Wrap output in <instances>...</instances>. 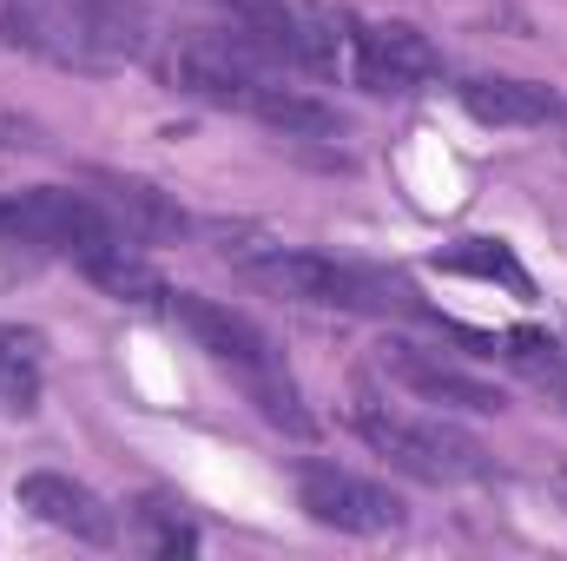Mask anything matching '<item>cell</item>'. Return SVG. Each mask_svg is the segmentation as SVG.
<instances>
[{
    "label": "cell",
    "mask_w": 567,
    "mask_h": 561,
    "mask_svg": "<svg viewBox=\"0 0 567 561\" xmlns=\"http://www.w3.org/2000/svg\"><path fill=\"white\" fill-rule=\"evenodd\" d=\"M442 272H462V278H488V284H508L515 297H535V278L522 272V258L502 245V238H462L435 258Z\"/></svg>",
    "instance_id": "cell-15"
},
{
    "label": "cell",
    "mask_w": 567,
    "mask_h": 561,
    "mask_svg": "<svg viewBox=\"0 0 567 561\" xmlns=\"http://www.w3.org/2000/svg\"><path fill=\"white\" fill-rule=\"evenodd\" d=\"M218 258L245 284L271 290L284 304H310V310H357V317H416V324H442V310L423 304V290L403 272L383 265H357L337 252H310V245H284L271 232L251 225H225L218 232Z\"/></svg>",
    "instance_id": "cell-2"
},
{
    "label": "cell",
    "mask_w": 567,
    "mask_h": 561,
    "mask_svg": "<svg viewBox=\"0 0 567 561\" xmlns=\"http://www.w3.org/2000/svg\"><path fill=\"white\" fill-rule=\"evenodd\" d=\"M0 238L7 245H27V252H53L66 265H93L100 252L113 245H133L106 205L86 192V185H27V192H0Z\"/></svg>",
    "instance_id": "cell-6"
},
{
    "label": "cell",
    "mask_w": 567,
    "mask_h": 561,
    "mask_svg": "<svg viewBox=\"0 0 567 561\" xmlns=\"http://www.w3.org/2000/svg\"><path fill=\"white\" fill-rule=\"evenodd\" d=\"M297 509L337 536H396L410 522L396 489H383L343 462H297Z\"/></svg>",
    "instance_id": "cell-8"
},
{
    "label": "cell",
    "mask_w": 567,
    "mask_h": 561,
    "mask_svg": "<svg viewBox=\"0 0 567 561\" xmlns=\"http://www.w3.org/2000/svg\"><path fill=\"white\" fill-rule=\"evenodd\" d=\"M561 502H567V476H561Z\"/></svg>",
    "instance_id": "cell-16"
},
{
    "label": "cell",
    "mask_w": 567,
    "mask_h": 561,
    "mask_svg": "<svg viewBox=\"0 0 567 561\" xmlns=\"http://www.w3.org/2000/svg\"><path fill=\"white\" fill-rule=\"evenodd\" d=\"M343 80L377 93V100H403L442 80V47L410 20H357L350 13V60Z\"/></svg>",
    "instance_id": "cell-7"
},
{
    "label": "cell",
    "mask_w": 567,
    "mask_h": 561,
    "mask_svg": "<svg viewBox=\"0 0 567 561\" xmlns=\"http://www.w3.org/2000/svg\"><path fill=\"white\" fill-rule=\"evenodd\" d=\"M462 113L475 126H502V133H542V126H567V100L548 80H522V73H468L455 86Z\"/></svg>",
    "instance_id": "cell-10"
},
{
    "label": "cell",
    "mask_w": 567,
    "mask_h": 561,
    "mask_svg": "<svg viewBox=\"0 0 567 561\" xmlns=\"http://www.w3.org/2000/svg\"><path fill=\"white\" fill-rule=\"evenodd\" d=\"M158 80L198 106L218 113H245L258 126H271L284 140H343V113L330 100H317L310 86H290L284 67L245 40L238 27H192L172 33L158 47Z\"/></svg>",
    "instance_id": "cell-1"
},
{
    "label": "cell",
    "mask_w": 567,
    "mask_h": 561,
    "mask_svg": "<svg viewBox=\"0 0 567 561\" xmlns=\"http://www.w3.org/2000/svg\"><path fill=\"white\" fill-rule=\"evenodd\" d=\"M165 310L178 317V330L258 404V417L290 429V436H310V410H303V390L284 364V350L271 344V330L218 297H198V290H165Z\"/></svg>",
    "instance_id": "cell-4"
},
{
    "label": "cell",
    "mask_w": 567,
    "mask_h": 561,
    "mask_svg": "<svg viewBox=\"0 0 567 561\" xmlns=\"http://www.w3.org/2000/svg\"><path fill=\"white\" fill-rule=\"evenodd\" d=\"M377 364H383L390 384H403L410 397L442 404V410H468V417H502V410H508V397H502L488 377H475L468 364H455V357H442V350H429V344L390 337V344L377 350Z\"/></svg>",
    "instance_id": "cell-9"
},
{
    "label": "cell",
    "mask_w": 567,
    "mask_h": 561,
    "mask_svg": "<svg viewBox=\"0 0 567 561\" xmlns=\"http://www.w3.org/2000/svg\"><path fill=\"white\" fill-rule=\"evenodd\" d=\"M350 429L403 476L435 482V489H455V482H488L495 476V456L482 436H468L462 422L449 417H423V410H403L390 397H357L350 404Z\"/></svg>",
    "instance_id": "cell-5"
},
{
    "label": "cell",
    "mask_w": 567,
    "mask_h": 561,
    "mask_svg": "<svg viewBox=\"0 0 567 561\" xmlns=\"http://www.w3.org/2000/svg\"><path fill=\"white\" fill-rule=\"evenodd\" d=\"M495 350H502V357L535 384V390H548L555 404H567V344H561V337H548V330H528V324H522V330H502V337H495Z\"/></svg>",
    "instance_id": "cell-14"
},
{
    "label": "cell",
    "mask_w": 567,
    "mask_h": 561,
    "mask_svg": "<svg viewBox=\"0 0 567 561\" xmlns=\"http://www.w3.org/2000/svg\"><path fill=\"white\" fill-rule=\"evenodd\" d=\"M0 40L66 73H120L152 53L158 27L145 0H0Z\"/></svg>",
    "instance_id": "cell-3"
},
{
    "label": "cell",
    "mask_w": 567,
    "mask_h": 561,
    "mask_svg": "<svg viewBox=\"0 0 567 561\" xmlns=\"http://www.w3.org/2000/svg\"><path fill=\"white\" fill-rule=\"evenodd\" d=\"M40 390H47V370H40V337L20 330V324H0V404L33 417L40 410Z\"/></svg>",
    "instance_id": "cell-13"
},
{
    "label": "cell",
    "mask_w": 567,
    "mask_h": 561,
    "mask_svg": "<svg viewBox=\"0 0 567 561\" xmlns=\"http://www.w3.org/2000/svg\"><path fill=\"white\" fill-rule=\"evenodd\" d=\"M86 192L106 205V218H113L133 245H145V252L192 232L185 205H178L165 185H152V178H133V172H86Z\"/></svg>",
    "instance_id": "cell-12"
},
{
    "label": "cell",
    "mask_w": 567,
    "mask_h": 561,
    "mask_svg": "<svg viewBox=\"0 0 567 561\" xmlns=\"http://www.w3.org/2000/svg\"><path fill=\"white\" fill-rule=\"evenodd\" d=\"M13 496H20V509H27L33 522L60 529V536H73V542H93V549L120 542V516L106 509V496L86 489V482H73V476H60V469H33V476H20Z\"/></svg>",
    "instance_id": "cell-11"
}]
</instances>
